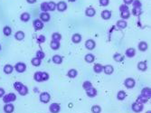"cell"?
<instances>
[{"label":"cell","mask_w":151,"mask_h":113,"mask_svg":"<svg viewBox=\"0 0 151 113\" xmlns=\"http://www.w3.org/2000/svg\"><path fill=\"white\" fill-rule=\"evenodd\" d=\"M117 26L120 29H124L127 27V22L124 20H120L117 22Z\"/></svg>","instance_id":"cell-26"},{"label":"cell","mask_w":151,"mask_h":113,"mask_svg":"<svg viewBox=\"0 0 151 113\" xmlns=\"http://www.w3.org/2000/svg\"><path fill=\"white\" fill-rule=\"evenodd\" d=\"M28 3H30V4H34L36 2V0H26Z\"/></svg>","instance_id":"cell-53"},{"label":"cell","mask_w":151,"mask_h":113,"mask_svg":"<svg viewBox=\"0 0 151 113\" xmlns=\"http://www.w3.org/2000/svg\"><path fill=\"white\" fill-rule=\"evenodd\" d=\"M56 8L58 9L60 12L65 11L66 8H67V5H66V3H65L64 1H61V2H59V3L56 5Z\"/></svg>","instance_id":"cell-7"},{"label":"cell","mask_w":151,"mask_h":113,"mask_svg":"<svg viewBox=\"0 0 151 113\" xmlns=\"http://www.w3.org/2000/svg\"><path fill=\"white\" fill-rule=\"evenodd\" d=\"M126 97H127V93L124 91H119V92H118V94H117V98H118V99H119V100H123V99H125Z\"/></svg>","instance_id":"cell-21"},{"label":"cell","mask_w":151,"mask_h":113,"mask_svg":"<svg viewBox=\"0 0 151 113\" xmlns=\"http://www.w3.org/2000/svg\"><path fill=\"white\" fill-rule=\"evenodd\" d=\"M34 26L35 28V30H42L43 28H44V24H43L41 20L36 19L34 21Z\"/></svg>","instance_id":"cell-9"},{"label":"cell","mask_w":151,"mask_h":113,"mask_svg":"<svg viewBox=\"0 0 151 113\" xmlns=\"http://www.w3.org/2000/svg\"><path fill=\"white\" fill-rule=\"evenodd\" d=\"M129 16H130V13H129V10H128V11L120 12V16L122 17V19H128L129 17Z\"/></svg>","instance_id":"cell-36"},{"label":"cell","mask_w":151,"mask_h":113,"mask_svg":"<svg viewBox=\"0 0 151 113\" xmlns=\"http://www.w3.org/2000/svg\"><path fill=\"white\" fill-rule=\"evenodd\" d=\"M31 63H32V64H33L34 66H39L40 64H41V60L38 59L37 57H34V58L32 59Z\"/></svg>","instance_id":"cell-37"},{"label":"cell","mask_w":151,"mask_h":113,"mask_svg":"<svg viewBox=\"0 0 151 113\" xmlns=\"http://www.w3.org/2000/svg\"><path fill=\"white\" fill-rule=\"evenodd\" d=\"M73 43H75V44H79L80 42L81 41V34H79V33H74L73 35V38H72Z\"/></svg>","instance_id":"cell-18"},{"label":"cell","mask_w":151,"mask_h":113,"mask_svg":"<svg viewBox=\"0 0 151 113\" xmlns=\"http://www.w3.org/2000/svg\"><path fill=\"white\" fill-rule=\"evenodd\" d=\"M16 99V96H15V93H8L6 94V95H4L3 97V101L5 103H9V102H12V101H15Z\"/></svg>","instance_id":"cell-1"},{"label":"cell","mask_w":151,"mask_h":113,"mask_svg":"<svg viewBox=\"0 0 151 113\" xmlns=\"http://www.w3.org/2000/svg\"><path fill=\"white\" fill-rule=\"evenodd\" d=\"M132 4H133V6H134V7H140V8H141V6H142L141 2H140L139 0H134V1L132 2Z\"/></svg>","instance_id":"cell-46"},{"label":"cell","mask_w":151,"mask_h":113,"mask_svg":"<svg viewBox=\"0 0 151 113\" xmlns=\"http://www.w3.org/2000/svg\"><path fill=\"white\" fill-rule=\"evenodd\" d=\"M86 93L89 97L93 98V97H95L96 95H97V90H96L95 88L91 87V88H90V89H88V90H86Z\"/></svg>","instance_id":"cell-10"},{"label":"cell","mask_w":151,"mask_h":113,"mask_svg":"<svg viewBox=\"0 0 151 113\" xmlns=\"http://www.w3.org/2000/svg\"><path fill=\"white\" fill-rule=\"evenodd\" d=\"M53 62L56 64H62V56H60V55H54V56L53 57Z\"/></svg>","instance_id":"cell-25"},{"label":"cell","mask_w":151,"mask_h":113,"mask_svg":"<svg viewBox=\"0 0 151 113\" xmlns=\"http://www.w3.org/2000/svg\"><path fill=\"white\" fill-rule=\"evenodd\" d=\"M14 109H15V107L12 104H10V103H7V104L4 107V110H5V112L6 113H12L14 111Z\"/></svg>","instance_id":"cell-13"},{"label":"cell","mask_w":151,"mask_h":113,"mask_svg":"<svg viewBox=\"0 0 151 113\" xmlns=\"http://www.w3.org/2000/svg\"><path fill=\"white\" fill-rule=\"evenodd\" d=\"M52 39H53V41L59 42L61 39H62V35H61L59 33H53V35H52Z\"/></svg>","instance_id":"cell-34"},{"label":"cell","mask_w":151,"mask_h":113,"mask_svg":"<svg viewBox=\"0 0 151 113\" xmlns=\"http://www.w3.org/2000/svg\"><path fill=\"white\" fill-rule=\"evenodd\" d=\"M40 18L42 20V22H48L50 20V15L47 14L46 12H44L40 15Z\"/></svg>","instance_id":"cell-14"},{"label":"cell","mask_w":151,"mask_h":113,"mask_svg":"<svg viewBox=\"0 0 151 113\" xmlns=\"http://www.w3.org/2000/svg\"><path fill=\"white\" fill-rule=\"evenodd\" d=\"M91 111H92V113H101V108L100 106H98V105H94L91 108Z\"/></svg>","instance_id":"cell-39"},{"label":"cell","mask_w":151,"mask_h":113,"mask_svg":"<svg viewBox=\"0 0 151 113\" xmlns=\"http://www.w3.org/2000/svg\"><path fill=\"white\" fill-rule=\"evenodd\" d=\"M34 80L40 82V81H42V77H41V72H37L34 73Z\"/></svg>","instance_id":"cell-44"},{"label":"cell","mask_w":151,"mask_h":113,"mask_svg":"<svg viewBox=\"0 0 151 113\" xmlns=\"http://www.w3.org/2000/svg\"><path fill=\"white\" fill-rule=\"evenodd\" d=\"M135 54H136V51L134 48H129L126 51V55L128 57H133Z\"/></svg>","instance_id":"cell-28"},{"label":"cell","mask_w":151,"mask_h":113,"mask_svg":"<svg viewBox=\"0 0 151 113\" xmlns=\"http://www.w3.org/2000/svg\"><path fill=\"white\" fill-rule=\"evenodd\" d=\"M95 60V57H94V55L91 54V53H88V54L85 55V61L87 63H93Z\"/></svg>","instance_id":"cell-24"},{"label":"cell","mask_w":151,"mask_h":113,"mask_svg":"<svg viewBox=\"0 0 151 113\" xmlns=\"http://www.w3.org/2000/svg\"><path fill=\"white\" fill-rule=\"evenodd\" d=\"M41 77H42V81H47L49 79V74L47 72H41Z\"/></svg>","instance_id":"cell-47"},{"label":"cell","mask_w":151,"mask_h":113,"mask_svg":"<svg viewBox=\"0 0 151 113\" xmlns=\"http://www.w3.org/2000/svg\"><path fill=\"white\" fill-rule=\"evenodd\" d=\"M138 49L141 51V52H145L148 49V44L146 42H140L139 44H138Z\"/></svg>","instance_id":"cell-22"},{"label":"cell","mask_w":151,"mask_h":113,"mask_svg":"<svg viewBox=\"0 0 151 113\" xmlns=\"http://www.w3.org/2000/svg\"><path fill=\"white\" fill-rule=\"evenodd\" d=\"M21 20L22 21H24V22H27V21H29V19H30V15L28 14V13H23L22 15H21Z\"/></svg>","instance_id":"cell-33"},{"label":"cell","mask_w":151,"mask_h":113,"mask_svg":"<svg viewBox=\"0 0 151 113\" xmlns=\"http://www.w3.org/2000/svg\"><path fill=\"white\" fill-rule=\"evenodd\" d=\"M113 59H114L116 62H122L124 60V57L122 54H120V53H115L114 55H113Z\"/></svg>","instance_id":"cell-30"},{"label":"cell","mask_w":151,"mask_h":113,"mask_svg":"<svg viewBox=\"0 0 151 113\" xmlns=\"http://www.w3.org/2000/svg\"><path fill=\"white\" fill-rule=\"evenodd\" d=\"M144 109L143 107V104H140V103H137V102H135L132 104V110L136 113H138V112H141Z\"/></svg>","instance_id":"cell-2"},{"label":"cell","mask_w":151,"mask_h":113,"mask_svg":"<svg viewBox=\"0 0 151 113\" xmlns=\"http://www.w3.org/2000/svg\"><path fill=\"white\" fill-rule=\"evenodd\" d=\"M36 57L38 59H40V60H43V59L45 58V52H43V51H38V52H36Z\"/></svg>","instance_id":"cell-41"},{"label":"cell","mask_w":151,"mask_h":113,"mask_svg":"<svg viewBox=\"0 0 151 113\" xmlns=\"http://www.w3.org/2000/svg\"><path fill=\"white\" fill-rule=\"evenodd\" d=\"M93 70H94V72H95L96 73H101V72H103V66H102L101 64H97L94 65Z\"/></svg>","instance_id":"cell-23"},{"label":"cell","mask_w":151,"mask_h":113,"mask_svg":"<svg viewBox=\"0 0 151 113\" xmlns=\"http://www.w3.org/2000/svg\"><path fill=\"white\" fill-rule=\"evenodd\" d=\"M82 87H83L84 90H88V89L92 87V84H91V81H84L83 84H82Z\"/></svg>","instance_id":"cell-43"},{"label":"cell","mask_w":151,"mask_h":113,"mask_svg":"<svg viewBox=\"0 0 151 113\" xmlns=\"http://www.w3.org/2000/svg\"><path fill=\"white\" fill-rule=\"evenodd\" d=\"M19 92L20 95H22V96H25V95H26V94L28 93V89L26 86L23 85V87L21 89H20V91H18Z\"/></svg>","instance_id":"cell-32"},{"label":"cell","mask_w":151,"mask_h":113,"mask_svg":"<svg viewBox=\"0 0 151 113\" xmlns=\"http://www.w3.org/2000/svg\"><path fill=\"white\" fill-rule=\"evenodd\" d=\"M137 68H138L139 71H142V72L146 71L147 68H148V66H147V63H146V62H140V63H138V64H137Z\"/></svg>","instance_id":"cell-20"},{"label":"cell","mask_w":151,"mask_h":113,"mask_svg":"<svg viewBox=\"0 0 151 113\" xmlns=\"http://www.w3.org/2000/svg\"><path fill=\"white\" fill-rule=\"evenodd\" d=\"M37 41H38V43H45V35H38V37H37Z\"/></svg>","instance_id":"cell-48"},{"label":"cell","mask_w":151,"mask_h":113,"mask_svg":"<svg viewBox=\"0 0 151 113\" xmlns=\"http://www.w3.org/2000/svg\"><path fill=\"white\" fill-rule=\"evenodd\" d=\"M50 94L48 92H43L41 95H40V100L43 102V103H48L50 101Z\"/></svg>","instance_id":"cell-3"},{"label":"cell","mask_w":151,"mask_h":113,"mask_svg":"<svg viewBox=\"0 0 151 113\" xmlns=\"http://www.w3.org/2000/svg\"><path fill=\"white\" fill-rule=\"evenodd\" d=\"M101 17L104 20H109L111 17V12L109 10H103L101 12Z\"/></svg>","instance_id":"cell-12"},{"label":"cell","mask_w":151,"mask_h":113,"mask_svg":"<svg viewBox=\"0 0 151 113\" xmlns=\"http://www.w3.org/2000/svg\"><path fill=\"white\" fill-rule=\"evenodd\" d=\"M15 39H16V40H18V41H22L23 39L25 38V33H24V32H22V31H18V32H16V33H15Z\"/></svg>","instance_id":"cell-17"},{"label":"cell","mask_w":151,"mask_h":113,"mask_svg":"<svg viewBox=\"0 0 151 113\" xmlns=\"http://www.w3.org/2000/svg\"><path fill=\"white\" fill-rule=\"evenodd\" d=\"M3 32H4V33H5V35L6 36H9L12 33V29L9 27V26H6V27L4 28Z\"/></svg>","instance_id":"cell-40"},{"label":"cell","mask_w":151,"mask_h":113,"mask_svg":"<svg viewBox=\"0 0 151 113\" xmlns=\"http://www.w3.org/2000/svg\"><path fill=\"white\" fill-rule=\"evenodd\" d=\"M15 69L16 70V72H24L26 69V65L24 63H18V64H15Z\"/></svg>","instance_id":"cell-5"},{"label":"cell","mask_w":151,"mask_h":113,"mask_svg":"<svg viewBox=\"0 0 151 113\" xmlns=\"http://www.w3.org/2000/svg\"><path fill=\"white\" fill-rule=\"evenodd\" d=\"M95 42L91 40V39H90V40H87L86 43H85V46H86L87 49L89 50H93L95 48Z\"/></svg>","instance_id":"cell-8"},{"label":"cell","mask_w":151,"mask_h":113,"mask_svg":"<svg viewBox=\"0 0 151 113\" xmlns=\"http://www.w3.org/2000/svg\"><path fill=\"white\" fill-rule=\"evenodd\" d=\"M4 95H5V90L2 88H0V98L4 97Z\"/></svg>","instance_id":"cell-52"},{"label":"cell","mask_w":151,"mask_h":113,"mask_svg":"<svg viewBox=\"0 0 151 113\" xmlns=\"http://www.w3.org/2000/svg\"><path fill=\"white\" fill-rule=\"evenodd\" d=\"M13 70H14V68H13V66L10 65V64H6V66L4 67V72H5V73H6V74L11 73V72H13Z\"/></svg>","instance_id":"cell-27"},{"label":"cell","mask_w":151,"mask_h":113,"mask_svg":"<svg viewBox=\"0 0 151 113\" xmlns=\"http://www.w3.org/2000/svg\"><path fill=\"white\" fill-rule=\"evenodd\" d=\"M95 9L92 8V7H88L85 11V14H86L87 16H95Z\"/></svg>","instance_id":"cell-16"},{"label":"cell","mask_w":151,"mask_h":113,"mask_svg":"<svg viewBox=\"0 0 151 113\" xmlns=\"http://www.w3.org/2000/svg\"><path fill=\"white\" fill-rule=\"evenodd\" d=\"M124 1V3H125V5H130V4H132V2L134 1V0H123Z\"/></svg>","instance_id":"cell-51"},{"label":"cell","mask_w":151,"mask_h":113,"mask_svg":"<svg viewBox=\"0 0 151 113\" xmlns=\"http://www.w3.org/2000/svg\"><path fill=\"white\" fill-rule=\"evenodd\" d=\"M109 3V0H100V4H101V6H108Z\"/></svg>","instance_id":"cell-50"},{"label":"cell","mask_w":151,"mask_h":113,"mask_svg":"<svg viewBox=\"0 0 151 113\" xmlns=\"http://www.w3.org/2000/svg\"><path fill=\"white\" fill-rule=\"evenodd\" d=\"M49 110L52 113H58L61 110V108H60V105L58 103H53V104L50 105Z\"/></svg>","instance_id":"cell-6"},{"label":"cell","mask_w":151,"mask_h":113,"mask_svg":"<svg viewBox=\"0 0 151 113\" xmlns=\"http://www.w3.org/2000/svg\"><path fill=\"white\" fill-rule=\"evenodd\" d=\"M77 74H78V72H77V71L74 69H72L68 72V76L70 78H75L76 76H77Z\"/></svg>","instance_id":"cell-35"},{"label":"cell","mask_w":151,"mask_h":113,"mask_svg":"<svg viewBox=\"0 0 151 113\" xmlns=\"http://www.w3.org/2000/svg\"><path fill=\"white\" fill-rule=\"evenodd\" d=\"M23 85H24V84H23L22 82H19V81H16V82L14 83V87H15V91H20V89L22 88Z\"/></svg>","instance_id":"cell-42"},{"label":"cell","mask_w":151,"mask_h":113,"mask_svg":"<svg viewBox=\"0 0 151 113\" xmlns=\"http://www.w3.org/2000/svg\"><path fill=\"white\" fill-rule=\"evenodd\" d=\"M50 46L53 50H58L60 48V43L56 41H52L50 44Z\"/></svg>","instance_id":"cell-29"},{"label":"cell","mask_w":151,"mask_h":113,"mask_svg":"<svg viewBox=\"0 0 151 113\" xmlns=\"http://www.w3.org/2000/svg\"><path fill=\"white\" fill-rule=\"evenodd\" d=\"M56 8V4L53 1H51L48 3V10H50V11H54Z\"/></svg>","instance_id":"cell-38"},{"label":"cell","mask_w":151,"mask_h":113,"mask_svg":"<svg viewBox=\"0 0 151 113\" xmlns=\"http://www.w3.org/2000/svg\"><path fill=\"white\" fill-rule=\"evenodd\" d=\"M120 12H122V11H128L129 10V6H127V5H121L120 7Z\"/></svg>","instance_id":"cell-49"},{"label":"cell","mask_w":151,"mask_h":113,"mask_svg":"<svg viewBox=\"0 0 151 113\" xmlns=\"http://www.w3.org/2000/svg\"><path fill=\"white\" fill-rule=\"evenodd\" d=\"M148 98L144 97L143 95H141V94L137 97V103H140V104H144V103H146V102H148Z\"/></svg>","instance_id":"cell-19"},{"label":"cell","mask_w":151,"mask_h":113,"mask_svg":"<svg viewBox=\"0 0 151 113\" xmlns=\"http://www.w3.org/2000/svg\"><path fill=\"white\" fill-rule=\"evenodd\" d=\"M146 113H151V110H148V111H147Z\"/></svg>","instance_id":"cell-55"},{"label":"cell","mask_w":151,"mask_h":113,"mask_svg":"<svg viewBox=\"0 0 151 113\" xmlns=\"http://www.w3.org/2000/svg\"><path fill=\"white\" fill-rule=\"evenodd\" d=\"M141 95H143L144 97H146V98H148V99H150L151 97V90L150 88H144L142 90V91H141Z\"/></svg>","instance_id":"cell-11"},{"label":"cell","mask_w":151,"mask_h":113,"mask_svg":"<svg viewBox=\"0 0 151 113\" xmlns=\"http://www.w3.org/2000/svg\"><path fill=\"white\" fill-rule=\"evenodd\" d=\"M0 50H1V45H0Z\"/></svg>","instance_id":"cell-56"},{"label":"cell","mask_w":151,"mask_h":113,"mask_svg":"<svg viewBox=\"0 0 151 113\" xmlns=\"http://www.w3.org/2000/svg\"><path fill=\"white\" fill-rule=\"evenodd\" d=\"M70 2H74V1H76V0H69Z\"/></svg>","instance_id":"cell-54"},{"label":"cell","mask_w":151,"mask_h":113,"mask_svg":"<svg viewBox=\"0 0 151 113\" xmlns=\"http://www.w3.org/2000/svg\"><path fill=\"white\" fill-rule=\"evenodd\" d=\"M41 10L44 12L48 11V3L46 2H44V3L41 4Z\"/></svg>","instance_id":"cell-45"},{"label":"cell","mask_w":151,"mask_h":113,"mask_svg":"<svg viewBox=\"0 0 151 113\" xmlns=\"http://www.w3.org/2000/svg\"><path fill=\"white\" fill-rule=\"evenodd\" d=\"M132 14L136 16H139L140 15L142 14V11H141V8L140 7H134L133 10H132Z\"/></svg>","instance_id":"cell-31"},{"label":"cell","mask_w":151,"mask_h":113,"mask_svg":"<svg viewBox=\"0 0 151 113\" xmlns=\"http://www.w3.org/2000/svg\"><path fill=\"white\" fill-rule=\"evenodd\" d=\"M103 71L106 74H111L112 72H114V69L111 65H106V66H103Z\"/></svg>","instance_id":"cell-15"},{"label":"cell","mask_w":151,"mask_h":113,"mask_svg":"<svg viewBox=\"0 0 151 113\" xmlns=\"http://www.w3.org/2000/svg\"><path fill=\"white\" fill-rule=\"evenodd\" d=\"M124 84H125V86H126L128 89H132L135 86L136 82H135L134 79H132V78H128V79H126Z\"/></svg>","instance_id":"cell-4"}]
</instances>
